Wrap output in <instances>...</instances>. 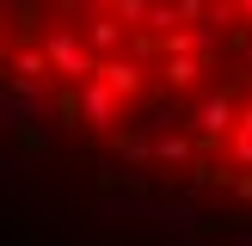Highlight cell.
I'll list each match as a JSON object with an SVG mask.
<instances>
[{
    "instance_id": "6da1fadb",
    "label": "cell",
    "mask_w": 252,
    "mask_h": 246,
    "mask_svg": "<svg viewBox=\"0 0 252 246\" xmlns=\"http://www.w3.org/2000/svg\"><path fill=\"white\" fill-rule=\"evenodd\" d=\"M0 105L252 209V0H0Z\"/></svg>"
}]
</instances>
